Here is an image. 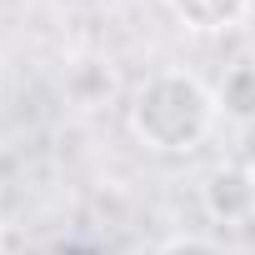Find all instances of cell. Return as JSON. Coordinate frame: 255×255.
<instances>
[{
    "label": "cell",
    "instance_id": "3957f363",
    "mask_svg": "<svg viewBox=\"0 0 255 255\" xmlns=\"http://www.w3.org/2000/svg\"><path fill=\"white\" fill-rule=\"evenodd\" d=\"M250 0H170V10L190 25V30H225L245 15Z\"/></svg>",
    "mask_w": 255,
    "mask_h": 255
},
{
    "label": "cell",
    "instance_id": "6da1fadb",
    "mask_svg": "<svg viewBox=\"0 0 255 255\" xmlns=\"http://www.w3.org/2000/svg\"><path fill=\"white\" fill-rule=\"evenodd\" d=\"M210 120H215L210 95L190 75H175V70L145 80L130 105V125L150 150H195L210 130Z\"/></svg>",
    "mask_w": 255,
    "mask_h": 255
},
{
    "label": "cell",
    "instance_id": "277c9868",
    "mask_svg": "<svg viewBox=\"0 0 255 255\" xmlns=\"http://www.w3.org/2000/svg\"><path fill=\"white\" fill-rule=\"evenodd\" d=\"M220 105H225L230 115H240V120L255 115V65H235V70L225 75V85H220Z\"/></svg>",
    "mask_w": 255,
    "mask_h": 255
},
{
    "label": "cell",
    "instance_id": "5b68a950",
    "mask_svg": "<svg viewBox=\"0 0 255 255\" xmlns=\"http://www.w3.org/2000/svg\"><path fill=\"white\" fill-rule=\"evenodd\" d=\"M160 255H220V250L205 245V240H175V245H165Z\"/></svg>",
    "mask_w": 255,
    "mask_h": 255
},
{
    "label": "cell",
    "instance_id": "7a4b0ae2",
    "mask_svg": "<svg viewBox=\"0 0 255 255\" xmlns=\"http://www.w3.org/2000/svg\"><path fill=\"white\" fill-rule=\"evenodd\" d=\"M205 205L210 215L220 220H240L255 210V185H250V170H215L210 185H205Z\"/></svg>",
    "mask_w": 255,
    "mask_h": 255
},
{
    "label": "cell",
    "instance_id": "8992f818",
    "mask_svg": "<svg viewBox=\"0 0 255 255\" xmlns=\"http://www.w3.org/2000/svg\"><path fill=\"white\" fill-rule=\"evenodd\" d=\"M250 185H255V165H250Z\"/></svg>",
    "mask_w": 255,
    "mask_h": 255
}]
</instances>
